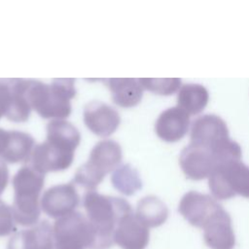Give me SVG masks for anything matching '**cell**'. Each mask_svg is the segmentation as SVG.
I'll return each mask as SVG.
<instances>
[{"mask_svg":"<svg viewBox=\"0 0 249 249\" xmlns=\"http://www.w3.org/2000/svg\"><path fill=\"white\" fill-rule=\"evenodd\" d=\"M114 188L125 196H132L142 188V180L138 171L129 163H122L111 175Z\"/></svg>","mask_w":249,"mask_h":249,"instance_id":"obj_23","label":"cell"},{"mask_svg":"<svg viewBox=\"0 0 249 249\" xmlns=\"http://www.w3.org/2000/svg\"><path fill=\"white\" fill-rule=\"evenodd\" d=\"M11 85V106L7 119L13 122H25L29 118L31 107L26 98V80L21 78H10Z\"/></svg>","mask_w":249,"mask_h":249,"instance_id":"obj_21","label":"cell"},{"mask_svg":"<svg viewBox=\"0 0 249 249\" xmlns=\"http://www.w3.org/2000/svg\"><path fill=\"white\" fill-rule=\"evenodd\" d=\"M7 249H54L53 227L47 220H42L19 231L9 239Z\"/></svg>","mask_w":249,"mask_h":249,"instance_id":"obj_15","label":"cell"},{"mask_svg":"<svg viewBox=\"0 0 249 249\" xmlns=\"http://www.w3.org/2000/svg\"><path fill=\"white\" fill-rule=\"evenodd\" d=\"M106 84L111 91L113 101L121 107H133L143 96V87L139 79L135 78H110Z\"/></svg>","mask_w":249,"mask_h":249,"instance_id":"obj_17","label":"cell"},{"mask_svg":"<svg viewBox=\"0 0 249 249\" xmlns=\"http://www.w3.org/2000/svg\"><path fill=\"white\" fill-rule=\"evenodd\" d=\"M190 115L179 106L169 107L163 110L155 124L157 135L166 142L180 140L188 131Z\"/></svg>","mask_w":249,"mask_h":249,"instance_id":"obj_16","label":"cell"},{"mask_svg":"<svg viewBox=\"0 0 249 249\" xmlns=\"http://www.w3.org/2000/svg\"><path fill=\"white\" fill-rule=\"evenodd\" d=\"M139 82L143 89L161 95L172 94L181 87L180 78H139Z\"/></svg>","mask_w":249,"mask_h":249,"instance_id":"obj_24","label":"cell"},{"mask_svg":"<svg viewBox=\"0 0 249 249\" xmlns=\"http://www.w3.org/2000/svg\"><path fill=\"white\" fill-rule=\"evenodd\" d=\"M149 240V228L133 211L122 217L114 233V242L117 245L122 249H145Z\"/></svg>","mask_w":249,"mask_h":249,"instance_id":"obj_14","label":"cell"},{"mask_svg":"<svg viewBox=\"0 0 249 249\" xmlns=\"http://www.w3.org/2000/svg\"><path fill=\"white\" fill-rule=\"evenodd\" d=\"M94 234L93 249H108L114 242L116 227L122 217L132 212L131 205L123 197L105 196L96 191H87L82 199Z\"/></svg>","mask_w":249,"mask_h":249,"instance_id":"obj_1","label":"cell"},{"mask_svg":"<svg viewBox=\"0 0 249 249\" xmlns=\"http://www.w3.org/2000/svg\"><path fill=\"white\" fill-rule=\"evenodd\" d=\"M9 181V169L4 160L0 159V196L7 187Z\"/></svg>","mask_w":249,"mask_h":249,"instance_id":"obj_27","label":"cell"},{"mask_svg":"<svg viewBox=\"0 0 249 249\" xmlns=\"http://www.w3.org/2000/svg\"><path fill=\"white\" fill-rule=\"evenodd\" d=\"M135 214L148 228H156L166 221L168 208L158 196H147L138 201Z\"/></svg>","mask_w":249,"mask_h":249,"instance_id":"obj_20","label":"cell"},{"mask_svg":"<svg viewBox=\"0 0 249 249\" xmlns=\"http://www.w3.org/2000/svg\"><path fill=\"white\" fill-rule=\"evenodd\" d=\"M79 203L80 196L72 181L50 187L40 199L41 209L48 216L55 219L74 212Z\"/></svg>","mask_w":249,"mask_h":249,"instance_id":"obj_9","label":"cell"},{"mask_svg":"<svg viewBox=\"0 0 249 249\" xmlns=\"http://www.w3.org/2000/svg\"><path fill=\"white\" fill-rule=\"evenodd\" d=\"M53 233L54 249H93V229L87 216L79 211L56 219Z\"/></svg>","mask_w":249,"mask_h":249,"instance_id":"obj_5","label":"cell"},{"mask_svg":"<svg viewBox=\"0 0 249 249\" xmlns=\"http://www.w3.org/2000/svg\"><path fill=\"white\" fill-rule=\"evenodd\" d=\"M44 183L45 174L30 163L22 165L13 176L15 196L12 209L16 223L27 227L38 223L42 210L39 197Z\"/></svg>","mask_w":249,"mask_h":249,"instance_id":"obj_3","label":"cell"},{"mask_svg":"<svg viewBox=\"0 0 249 249\" xmlns=\"http://www.w3.org/2000/svg\"><path fill=\"white\" fill-rule=\"evenodd\" d=\"M47 140L76 150L81 141L79 129L66 120H52L47 124Z\"/></svg>","mask_w":249,"mask_h":249,"instance_id":"obj_22","label":"cell"},{"mask_svg":"<svg viewBox=\"0 0 249 249\" xmlns=\"http://www.w3.org/2000/svg\"><path fill=\"white\" fill-rule=\"evenodd\" d=\"M228 138V125L218 115L204 114L192 123L191 142L214 148Z\"/></svg>","mask_w":249,"mask_h":249,"instance_id":"obj_13","label":"cell"},{"mask_svg":"<svg viewBox=\"0 0 249 249\" xmlns=\"http://www.w3.org/2000/svg\"><path fill=\"white\" fill-rule=\"evenodd\" d=\"M34 147L35 140L29 133L19 130H10L9 144L1 160L11 163H27L30 160Z\"/></svg>","mask_w":249,"mask_h":249,"instance_id":"obj_18","label":"cell"},{"mask_svg":"<svg viewBox=\"0 0 249 249\" xmlns=\"http://www.w3.org/2000/svg\"><path fill=\"white\" fill-rule=\"evenodd\" d=\"M11 98L10 78L0 79V119L8 114L11 106Z\"/></svg>","mask_w":249,"mask_h":249,"instance_id":"obj_26","label":"cell"},{"mask_svg":"<svg viewBox=\"0 0 249 249\" xmlns=\"http://www.w3.org/2000/svg\"><path fill=\"white\" fill-rule=\"evenodd\" d=\"M203 239L210 249H233L235 235L230 214L221 206L203 226Z\"/></svg>","mask_w":249,"mask_h":249,"instance_id":"obj_12","label":"cell"},{"mask_svg":"<svg viewBox=\"0 0 249 249\" xmlns=\"http://www.w3.org/2000/svg\"><path fill=\"white\" fill-rule=\"evenodd\" d=\"M123 151L121 145L112 139L97 142L89 153V160L76 170L72 182L87 191L94 190L103 178L121 164Z\"/></svg>","mask_w":249,"mask_h":249,"instance_id":"obj_4","label":"cell"},{"mask_svg":"<svg viewBox=\"0 0 249 249\" xmlns=\"http://www.w3.org/2000/svg\"><path fill=\"white\" fill-rule=\"evenodd\" d=\"M74 152L67 147L46 139V141L35 145L27 163H30L43 174L50 171H61L72 164Z\"/></svg>","mask_w":249,"mask_h":249,"instance_id":"obj_8","label":"cell"},{"mask_svg":"<svg viewBox=\"0 0 249 249\" xmlns=\"http://www.w3.org/2000/svg\"><path fill=\"white\" fill-rule=\"evenodd\" d=\"M10 140V130H6L0 127V159L5 153Z\"/></svg>","mask_w":249,"mask_h":249,"instance_id":"obj_28","label":"cell"},{"mask_svg":"<svg viewBox=\"0 0 249 249\" xmlns=\"http://www.w3.org/2000/svg\"><path fill=\"white\" fill-rule=\"evenodd\" d=\"M15 224L12 206L0 199V236H6L15 231Z\"/></svg>","mask_w":249,"mask_h":249,"instance_id":"obj_25","label":"cell"},{"mask_svg":"<svg viewBox=\"0 0 249 249\" xmlns=\"http://www.w3.org/2000/svg\"><path fill=\"white\" fill-rule=\"evenodd\" d=\"M26 98L42 118L63 120L71 113L70 100L76 95L75 79L55 78L51 83L26 80Z\"/></svg>","mask_w":249,"mask_h":249,"instance_id":"obj_2","label":"cell"},{"mask_svg":"<svg viewBox=\"0 0 249 249\" xmlns=\"http://www.w3.org/2000/svg\"><path fill=\"white\" fill-rule=\"evenodd\" d=\"M209 92L201 84L188 83L180 87L177 93V103L181 109L190 114L201 112L207 105Z\"/></svg>","mask_w":249,"mask_h":249,"instance_id":"obj_19","label":"cell"},{"mask_svg":"<svg viewBox=\"0 0 249 249\" xmlns=\"http://www.w3.org/2000/svg\"><path fill=\"white\" fill-rule=\"evenodd\" d=\"M180 166L185 175L194 180L209 177L219 161L213 148L190 142L179 156Z\"/></svg>","mask_w":249,"mask_h":249,"instance_id":"obj_7","label":"cell"},{"mask_svg":"<svg viewBox=\"0 0 249 249\" xmlns=\"http://www.w3.org/2000/svg\"><path fill=\"white\" fill-rule=\"evenodd\" d=\"M83 118L87 127L101 137L114 133L121 122L119 112L111 105L99 100H92L85 105Z\"/></svg>","mask_w":249,"mask_h":249,"instance_id":"obj_11","label":"cell"},{"mask_svg":"<svg viewBox=\"0 0 249 249\" xmlns=\"http://www.w3.org/2000/svg\"><path fill=\"white\" fill-rule=\"evenodd\" d=\"M222 205L211 196L197 191L187 192L180 199L178 211L194 227L203 228Z\"/></svg>","mask_w":249,"mask_h":249,"instance_id":"obj_10","label":"cell"},{"mask_svg":"<svg viewBox=\"0 0 249 249\" xmlns=\"http://www.w3.org/2000/svg\"><path fill=\"white\" fill-rule=\"evenodd\" d=\"M208 185L215 198L228 199L235 195L249 198V165L241 160L222 163L210 174Z\"/></svg>","mask_w":249,"mask_h":249,"instance_id":"obj_6","label":"cell"}]
</instances>
